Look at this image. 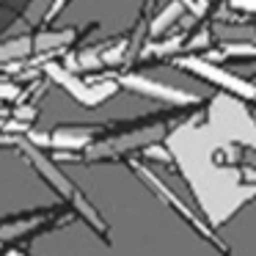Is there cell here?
<instances>
[{
	"mask_svg": "<svg viewBox=\"0 0 256 256\" xmlns=\"http://www.w3.org/2000/svg\"><path fill=\"white\" fill-rule=\"evenodd\" d=\"M176 3H182L184 12H190V17L201 20L206 14V8H210V0H176Z\"/></svg>",
	"mask_w": 256,
	"mask_h": 256,
	"instance_id": "8",
	"label": "cell"
},
{
	"mask_svg": "<svg viewBox=\"0 0 256 256\" xmlns=\"http://www.w3.org/2000/svg\"><path fill=\"white\" fill-rule=\"evenodd\" d=\"M184 14L182 3H176V0H171V3H166V6L160 8V12L154 14V17L149 20V36L152 39H157V36L168 34V30L174 28V25L179 22V17Z\"/></svg>",
	"mask_w": 256,
	"mask_h": 256,
	"instance_id": "4",
	"label": "cell"
},
{
	"mask_svg": "<svg viewBox=\"0 0 256 256\" xmlns=\"http://www.w3.org/2000/svg\"><path fill=\"white\" fill-rule=\"evenodd\" d=\"M14 256H20V254H14Z\"/></svg>",
	"mask_w": 256,
	"mask_h": 256,
	"instance_id": "12",
	"label": "cell"
},
{
	"mask_svg": "<svg viewBox=\"0 0 256 256\" xmlns=\"http://www.w3.org/2000/svg\"><path fill=\"white\" fill-rule=\"evenodd\" d=\"M118 83L127 86L135 94L152 96V100H162V102H174V105H198L201 102L196 94H188V91L174 88V86H166V83H157V80L144 78V74H124Z\"/></svg>",
	"mask_w": 256,
	"mask_h": 256,
	"instance_id": "3",
	"label": "cell"
},
{
	"mask_svg": "<svg viewBox=\"0 0 256 256\" xmlns=\"http://www.w3.org/2000/svg\"><path fill=\"white\" fill-rule=\"evenodd\" d=\"M44 72L50 74V78L56 80L58 86H64V91H66V94H72L78 102H83V105H88V108H91V105H102V102H105L108 96H113V94H116V88H118L116 80H108V83H96V86L83 83L80 78L69 74L66 69L61 66V64H47Z\"/></svg>",
	"mask_w": 256,
	"mask_h": 256,
	"instance_id": "2",
	"label": "cell"
},
{
	"mask_svg": "<svg viewBox=\"0 0 256 256\" xmlns=\"http://www.w3.org/2000/svg\"><path fill=\"white\" fill-rule=\"evenodd\" d=\"M0 96H8V100H14V96H20V88L14 83H0Z\"/></svg>",
	"mask_w": 256,
	"mask_h": 256,
	"instance_id": "10",
	"label": "cell"
},
{
	"mask_svg": "<svg viewBox=\"0 0 256 256\" xmlns=\"http://www.w3.org/2000/svg\"><path fill=\"white\" fill-rule=\"evenodd\" d=\"M234 8H242V12H256V0H228Z\"/></svg>",
	"mask_w": 256,
	"mask_h": 256,
	"instance_id": "11",
	"label": "cell"
},
{
	"mask_svg": "<svg viewBox=\"0 0 256 256\" xmlns=\"http://www.w3.org/2000/svg\"><path fill=\"white\" fill-rule=\"evenodd\" d=\"M74 28H64V30H42L39 36L30 39V50L36 52H47V50H58L64 44H72L74 42Z\"/></svg>",
	"mask_w": 256,
	"mask_h": 256,
	"instance_id": "5",
	"label": "cell"
},
{
	"mask_svg": "<svg viewBox=\"0 0 256 256\" xmlns=\"http://www.w3.org/2000/svg\"><path fill=\"white\" fill-rule=\"evenodd\" d=\"M179 69H184V72L190 74H198V78L210 80V83H218L223 86L226 91H232V94H240V96H248V100H256V86L248 83V80L237 78V74L226 72V69H220L218 64H212L210 58H201V56H184V58H176Z\"/></svg>",
	"mask_w": 256,
	"mask_h": 256,
	"instance_id": "1",
	"label": "cell"
},
{
	"mask_svg": "<svg viewBox=\"0 0 256 256\" xmlns=\"http://www.w3.org/2000/svg\"><path fill=\"white\" fill-rule=\"evenodd\" d=\"M0 127H3V124H0Z\"/></svg>",
	"mask_w": 256,
	"mask_h": 256,
	"instance_id": "13",
	"label": "cell"
},
{
	"mask_svg": "<svg viewBox=\"0 0 256 256\" xmlns=\"http://www.w3.org/2000/svg\"><path fill=\"white\" fill-rule=\"evenodd\" d=\"M184 42H188V30L176 34L174 39L162 42V44H149V47H146V56H171V52H179V50H182Z\"/></svg>",
	"mask_w": 256,
	"mask_h": 256,
	"instance_id": "7",
	"label": "cell"
},
{
	"mask_svg": "<svg viewBox=\"0 0 256 256\" xmlns=\"http://www.w3.org/2000/svg\"><path fill=\"white\" fill-rule=\"evenodd\" d=\"M28 52H30V39H28V36H17V39L0 44V64L17 61V58L28 56Z\"/></svg>",
	"mask_w": 256,
	"mask_h": 256,
	"instance_id": "6",
	"label": "cell"
},
{
	"mask_svg": "<svg viewBox=\"0 0 256 256\" xmlns=\"http://www.w3.org/2000/svg\"><path fill=\"white\" fill-rule=\"evenodd\" d=\"M66 3H69V0H52V6L44 12V22H52V20H56L64 8H66Z\"/></svg>",
	"mask_w": 256,
	"mask_h": 256,
	"instance_id": "9",
	"label": "cell"
}]
</instances>
